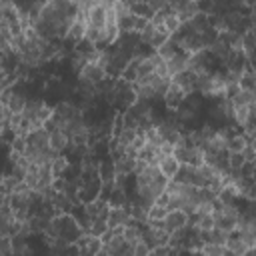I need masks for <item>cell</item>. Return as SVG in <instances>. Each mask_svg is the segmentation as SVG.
<instances>
[{
    "instance_id": "6da1fadb",
    "label": "cell",
    "mask_w": 256,
    "mask_h": 256,
    "mask_svg": "<svg viewBox=\"0 0 256 256\" xmlns=\"http://www.w3.org/2000/svg\"><path fill=\"white\" fill-rule=\"evenodd\" d=\"M82 234V228L78 226V222L74 220L72 214H56L50 218L46 236L48 238H58L66 244H74Z\"/></svg>"
},
{
    "instance_id": "7a4b0ae2",
    "label": "cell",
    "mask_w": 256,
    "mask_h": 256,
    "mask_svg": "<svg viewBox=\"0 0 256 256\" xmlns=\"http://www.w3.org/2000/svg\"><path fill=\"white\" fill-rule=\"evenodd\" d=\"M50 152V136L46 132V128H34L26 134V152L24 156H36V154H46Z\"/></svg>"
},
{
    "instance_id": "3957f363",
    "label": "cell",
    "mask_w": 256,
    "mask_h": 256,
    "mask_svg": "<svg viewBox=\"0 0 256 256\" xmlns=\"http://www.w3.org/2000/svg\"><path fill=\"white\" fill-rule=\"evenodd\" d=\"M168 236H170V234L164 232L162 228H150V226H144L140 242H142L148 250H154V248L166 246V244H168Z\"/></svg>"
},
{
    "instance_id": "277c9868",
    "label": "cell",
    "mask_w": 256,
    "mask_h": 256,
    "mask_svg": "<svg viewBox=\"0 0 256 256\" xmlns=\"http://www.w3.org/2000/svg\"><path fill=\"white\" fill-rule=\"evenodd\" d=\"M170 12L176 14V18L180 20V24H186L188 20H192L200 10H198V2L192 0H180V2H168Z\"/></svg>"
},
{
    "instance_id": "5b68a950",
    "label": "cell",
    "mask_w": 256,
    "mask_h": 256,
    "mask_svg": "<svg viewBox=\"0 0 256 256\" xmlns=\"http://www.w3.org/2000/svg\"><path fill=\"white\" fill-rule=\"evenodd\" d=\"M106 76L104 68L100 66V62H88L80 72H78V82L80 84H88V86H94Z\"/></svg>"
},
{
    "instance_id": "8992f818",
    "label": "cell",
    "mask_w": 256,
    "mask_h": 256,
    "mask_svg": "<svg viewBox=\"0 0 256 256\" xmlns=\"http://www.w3.org/2000/svg\"><path fill=\"white\" fill-rule=\"evenodd\" d=\"M108 212H110V204L106 200H102V198H96V200L84 204V214H86V218L90 222H94V220H104L106 222Z\"/></svg>"
},
{
    "instance_id": "52a82bcc",
    "label": "cell",
    "mask_w": 256,
    "mask_h": 256,
    "mask_svg": "<svg viewBox=\"0 0 256 256\" xmlns=\"http://www.w3.org/2000/svg\"><path fill=\"white\" fill-rule=\"evenodd\" d=\"M186 222H188V216L182 210H168L166 216L162 218V230L172 234V232L180 230L182 226H186Z\"/></svg>"
},
{
    "instance_id": "ba28073f",
    "label": "cell",
    "mask_w": 256,
    "mask_h": 256,
    "mask_svg": "<svg viewBox=\"0 0 256 256\" xmlns=\"http://www.w3.org/2000/svg\"><path fill=\"white\" fill-rule=\"evenodd\" d=\"M164 64H166V74H168V78H172V76H176V74L188 70V54L176 52L172 58L164 60Z\"/></svg>"
},
{
    "instance_id": "9c48e42d",
    "label": "cell",
    "mask_w": 256,
    "mask_h": 256,
    "mask_svg": "<svg viewBox=\"0 0 256 256\" xmlns=\"http://www.w3.org/2000/svg\"><path fill=\"white\" fill-rule=\"evenodd\" d=\"M130 212H128V206H120V208H110L108 212V218H106V224L108 228H124L128 222H130Z\"/></svg>"
},
{
    "instance_id": "30bf717a",
    "label": "cell",
    "mask_w": 256,
    "mask_h": 256,
    "mask_svg": "<svg viewBox=\"0 0 256 256\" xmlns=\"http://www.w3.org/2000/svg\"><path fill=\"white\" fill-rule=\"evenodd\" d=\"M194 80H196V74H194L192 70H184V72H180V74H176V76L170 78V82H172L174 86H178L184 94L196 92V90H194Z\"/></svg>"
},
{
    "instance_id": "8fae6325",
    "label": "cell",
    "mask_w": 256,
    "mask_h": 256,
    "mask_svg": "<svg viewBox=\"0 0 256 256\" xmlns=\"http://www.w3.org/2000/svg\"><path fill=\"white\" fill-rule=\"evenodd\" d=\"M164 104H166V108L168 110H178L180 108V104L184 102V98H186V94L178 88V86H174L172 82H170V86H168V90L164 92Z\"/></svg>"
},
{
    "instance_id": "7c38bea8",
    "label": "cell",
    "mask_w": 256,
    "mask_h": 256,
    "mask_svg": "<svg viewBox=\"0 0 256 256\" xmlns=\"http://www.w3.org/2000/svg\"><path fill=\"white\" fill-rule=\"evenodd\" d=\"M16 224V218L8 206V200L0 206V236H10L12 234V228Z\"/></svg>"
},
{
    "instance_id": "4fadbf2b",
    "label": "cell",
    "mask_w": 256,
    "mask_h": 256,
    "mask_svg": "<svg viewBox=\"0 0 256 256\" xmlns=\"http://www.w3.org/2000/svg\"><path fill=\"white\" fill-rule=\"evenodd\" d=\"M230 232L220 230V228H210V230H200V238L204 244H216V246H224V242L228 240Z\"/></svg>"
},
{
    "instance_id": "5bb4252c",
    "label": "cell",
    "mask_w": 256,
    "mask_h": 256,
    "mask_svg": "<svg viewBox=\"0 0 256 256\" xmlns=\"http://www.w3.org/2000/svg\"><path fill=\"white\" fill-rule=\"evenodd\" d=\"M112 162H114L116 176H130V174H134L136 168H138V160L126 158V156H120L118 160H112Z\"/></svg>"
},
{
    "instance_id": "9a60e30c",
    "label": "cell",
    "mask_w": 256,
    "mask_h": 256,
    "mask_svg": "<svg viewBox=\"0 0 256 256\" xmlns=\"http://www.w3.org/2000/svg\"><path fill=\"white\" fill-rule=\"evenodd\" d=\"M98 178L100 182H114L116 170H114V162L110 160V156H104L98 160Z\"/></svg>"
},
{
    "instance_id": "2e32d148",
    "label": "cell",
    "mask_w": 256,
    "mask_h": 256,
    "mask_svg": "<svg viewBox=\"0 0 256 256\" xmlns=\"http://www.w3.org/2000/svg\"><path fill=\"white\" fill-rule=\"evenodd\" d=\"M48 136H50V150L52 152L62 154V152L68 150L70 142H68V138H66V134L62 130H52V132H48Z\"/></svg>"
},
{
    "instance_id": "e0dca14e",
    "label": "cell",
    "mask_w": 256,
    "mask_h": 256,
    "mask_svg": "<svg viewBox=\"0 0 256 256\" xmlns=\"http://www.w3.org/2000/svg\"><path fill=\"white\" fill-rule=\"evenodd\" d=\"M158 168H160V172H162L168 180H172V178L176 176L180 164L176 162V158H174L172 154H170V156H158Z\"/></svg>"
},
{
    "instance_id": "ac0fdd59",
    "label": "cell",
    "mask_w": 256,
    "mask_h": 256,
    "mask_svg": "<svg viewBox=\"0 0 256 256\" xmlns=\"http://www.w3.org/2000/svg\"><path fill=\"white\" fill-rule=\"evenodd\" d=\"M68 168H70V158L64 156V154H58V156L52 160V164H50L52 178H54V180H56V178H62V176L66 174Z\"/></svg>"
},
{
    "instance_id": "d6986e66",
    "label": "cell",
    "mask_w": 256,
    "mask_h": 256,
    "mask_svg": "<svg viewBox=\"0 0 256 256\" xmlns=\"http://www.w3.org/2000/svg\"><path fill=\"white\" fill-rule=\"evenodd\" d=\"M84 32H86V22L76 18V20L70 24L68 32H66V40H68V42H72V44H76L78 40H82V38H84Z\"/></svg>"
},
{
    "instance_id": "ffe728a7",
    "label": "cell",
    "mask_w": 256,
    "mask_h": 256,
    "mask_svg": "<svg viewBox=\"0 0 256 256\" xmlns=\"http://www.w3.org/2000/svg\"><path fill=\"white\" fill-rule=\"evenodd\" d=\"M232 108H240V106H254V92L248 90H238L234 96L228 98Z\"/></svg>"
},
{
    "instance_id": "44dd1931",
    "label": "cell",
    "mask_w": 256,
    "mask_h": 256,
    "mask_svg": "<svg viewBox=\"0 0 256 256\" xmlns=\"http://www.w3.org/2000/svg\"><path fill=\"white\" fill-rule=\"evenodd\" d=\"M176 52H180V48H178V42L174 40V38H168L158 50H156V54L162 58V60H168V58H172Z\"/></svg>"
},
{
    "instance_id": "7402d4cb",
    "label": "cell",
    "mask_w": 256,
    "mask_h": 256,
    "mask_svg": "<svg viewBox=\"0 0 256 256\" xmlns=\"http://www.w3.org/2000/svg\"><path fill=\"white\" fill-rule=\"evenodd\" d=\"M224 248H226L228 252H232L234 256H242V254L248 250V248L244 246V242H242V240H240L236 234H234V236H232V234L228 236V240L224 242Z\"/></svg>"
},
{
    "instance_id": "603a6c76",
    "label": "cell",
    "mask_w": 256,
    "mask_h": 256,
    "mask_svg": "<svg viewBox=\"0 0 256 256\" xmlns=\"http://www.w3.org/2000/svg\"><path fill=\"white\" fill-rule=\"evenodd\" d=\"M244 144H246V138H244V134L240 132V134H234V136H230V138L226 140V150H228V152H242Z\"/></svg>"
},
{
    "instance_id": "cb8c5ba5",
    "label": "cell",
    "mask_w": 256,
    "mask_h": 256,
    "mask_svg": "<svg viewBox=\"0 0 256 256\" xmlns=\"http://www.w3.org/2000/svg\"><path fill=\"white\" fill-rule=\"evenodd\" d=\"M106 230H108V224H106L104 220H94V222H90V224H88L86 234L96 236V238H102V236L106 234Z\"/></svg>"
},
{
    "instance_id": "d4e9b609",
    "label": "cell",
    "mask_w": 256,
    "mask_h": 256,
    "mask_svg": "<svg viewBox=\"0 0 256 256\" xmlns=\"http://www.w3.org/2000/svg\"><path fill=\"white\" fill-rule=\"evenodd\" d=\"M254 86H256L254 72H242V74H240V80H238V88H240V90L254 92Z\"/></svg>"
},
{
    "instance_id": "484cf974",
    "label": "cell",
    "mask_w": 256,
    "mask_h": 256,
    "mask_svg": "<svg viewBox=\"0 0 256 256\" xmlns=\"http://www.w3.org/2000/svg\"><path fill=\"white\" fill-rule=\"evenodd\" d=\"M224 246H216V244H204L202 246V256H224Z\"/></svg>"
},
{
    "instance_id": "4316f807",
    "label": "cell",
    "mask_w": 256,
    "mask_h": 256,
    "mask_svg": "<svg viewBox=\"0 0 256 256\" xmlns=\"http://www.w3.org/2000/svg\"><path fill=\"white\" fill-rule=\"evenodd\" d=\"M242 158H244V162H254V142H246L244 144V148H242Z\"/></svg>"
},
{
    "instance_id": "83f0119b",
    "label": "cell",
    "mask_w": 256,
    "mask_h": 256,
    "mask_svg": "<svg viewBox=\"0 0 256 256\" xmlns=\"http://www.w3.org/2000/svg\"><path fill=\"white\" fill-rule=\"evenodd\" d=\"M166 208H160V206H152L150 210H148V220H162L164 216H166ZM146 220V222H148Z\"/></svg>"
},
{
    "instance_id": "f1b7e54d",
    "label": "cell",
    "mask_w": 256,
    "mask_h": 256,
    "mask_svg": "<svg viewBox=\"0 0 256 256\" xmlns=\"http://www.w3.org/2000/svg\"><path fill=\"white\" fill-rule=\"evenodd\" d=\"M240 178H254V162H244L238 170Z\"/></svg>"
},
{
    "instance_id": "f546056e",
    "label": "cell",
    "mask_w": 256,
    "mask_h": 256,
    "mask_svg": "<svg viewBox=\"0 0 256 256\" xmlns=\"http://www.w3.org/2000/svg\"><path fill=\"white\" fill-rule=\"evenodd\" d=\"M0 70H2V54H0Z\"/></svg>"
}]
</instances>
